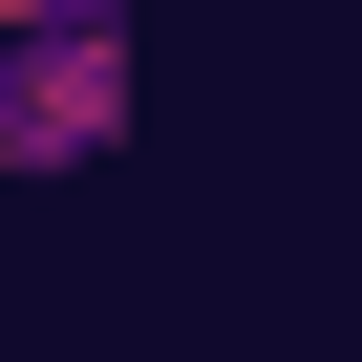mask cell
<instances>
[{
	"label": "cell",
	"mask_w": 362,
	"mask_h": 362,
	"mask_svg": "<svg viewBox=\"0 0 362 362\" xmlns=\"http://www.w3.org/2000/svg\"><path fill=\"white\" fill-rule=\"evenodd\" d=\"M128 107H149V22L128 0H22V22H0V170H22V192L107 170Z\"/></svg>",
	"instance_id": "6da1fadb"
},
{
	"label": "cell",
	"mask_w": 362,
	"mask_h": 362,
	"mask_svg": "<svg viewBox=\"0 0 362 362\" xmlns=\"http://www.w3.org/2000/svg\"><path fill=\"white\" fill-rule=\"evenodd\" d=\"M0 22H22V0H0Z\"/></svg>",
	"instance_id": "7a4b0ae2"
}]
</instances>
